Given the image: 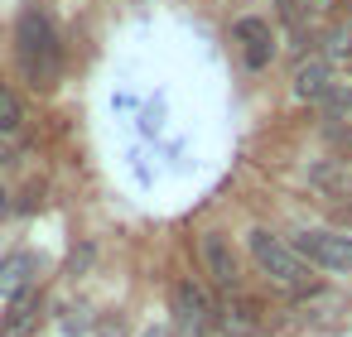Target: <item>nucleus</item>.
<instances>
[{
    "instance_id": "obj_1",
    "label": "nucleus",
    "mask_w": 352,
    "mask_h": 337,
    "mask_svg": "<svg viewBox=\"0 0 352 337\" xmlns=\"http://www.w3.org/2000/svg\"><path fill=\"white\" fill-rule=\"evenodd\" d=\"M15 58H20V73L34 92H49L63 73V44H58V30L44 10H25L20 25H15Z\"/></svg>"
},
{
    "instance_id": "obj_2",
    "label": "nucleus",
    "mask_w": 352,
    "mask_h": 337,
    "mask_svg": "<svg viewBox=\"0 0 352 337\" xmlns=\"http://www.w3.org/2000/svg\"><path fill=\"white\" fill-rule=\"evenodd\" d=\"M251 260H256L275 284H285V289H309V260H304L289 241H280V236H270V231H251Z\"/></svg>"
},
{
    "instance_id": "obj_3",
    "label": "nucleus",
    "mask_w": 352,
    "mask_h": 337,
    "mask_svg": "<svg viewBox=\"0 0 352 337\" xmlns=\"http://www.w3.org/2000/svg\"><path fill=\"white\" fill-rule=\"evenodd\" d=\"M294 251L318 270H333V275L352 270V236H342V231H299Z\"/></svg>"
},
{
    "instance_id": "obj_4",
    "label": "nucleus",
    "mask_w": 352,
    "mask_h": 337,
    "mask_svg": "<svg viewBox=\"0 0 352 337\" xmlns=\"http://www.w3.org/2000/svg\"><path fill=\"white\" fill-rule=\"evenodd\" d=\"M174 327H179V337H203L212 327V299L193 279H184L174 289Z\"/></svg>"
},
{
    "instance_id": "obj_5",
    "label": "nucleus",
    "mask_w": 352,
    "mask_h": 337,
    "mask_svg": "<svg viewBox=\"0 0 352 337\" xmlns=\"http://www.w3.org/2000/svg\"><path fill=\"white\" fill-rule=\"evenodd\" d=\"M212 323H217L227 337H256V332L265 327L261 303H256V299H241V294H227L222 303H212Z\"/></svg>"
},
{
    "instance_id": "obj_6",
    "label": "nucleus",
    "mask_w": 352,
    "mask_h": 337,
    "mask_svg": "<svg viewBox=\"0 0 352 337\" xmlns=\"http://www.w3.org/2000/svg\"><path fill=\"white\" fill-rule=\"evenodd\" d=\"M236 44H241L246 68H265L275 58V34L265 20H236Z\"/></svg>"
},
{
    "instance_id": "obj_7",
    "label": "nucleus",
    "mask_w": 352,
    "mask_h": 337,
    "mask_svg": "<svg viewBox=\"0 0 352 337\" xmlns=\"http://www.w3.org/2000/svg\"><path fill=\"white\" fill-rule=\"evenodd\" d=\"M203 265H208V275H212L227 294L236 289V255H232L227 236H217V231H208V236H203Z\"/></svg>"
},
{
    "instance_id": "obj_8",
    "label": "nucleus",
    "mask_w": 352,
    "mask_h": 337,
    "mask_svg": "<svg viewBox=\"0 0 352 337\" xmlns=\"http://www.w3.org/2000/svg\"><path fill=\"white\" fill-rule=\"evenodd\" d=\"M34 323H39V294L34 289H25V294H15L10 299V308L0 313V337H30L34 332Z\"/></svg>"
},
{
    "instance_id": "obj_9",
    "label": "nucleus",
    "mask_w": 352,
    "mask_h": 337,
    "mask_svg": "<svg viewBox=\"0 0 352 337\" xmlns=\"http://www.w3.org/2000/svg\"><path fill=\"white\" fill-rule=\"evenodd\" d=\"M34 275H39V260H34L30 251H20V255H10L6 265H0V294H6V299H15V294H25V289L34 284Z\"/></svg>"
},
{
    "instance_id": "obj_10",
    "label": "nucleus",
    "mask_w": 352,
    "mask_h": 337,
    "mask_svg": "<svg viewBox=\"0 0 352 337\" xmlns=\"http://www.w3.org/2000/svg\"><path fill=\"white\" fill-rule=\"evenodd\" d=\"M328 92V63L323 58H309V63H299V73H294V97H304V102H318Z\"/></svg>"
},
{
    "instance_id": "obj_11",
    "label": "nucleus",
    "mask_w": 352,
    "mask_h": 337,
    "mask_svg": "<svg viewBox=\"0 0 352 337\" xmlns=\"http://www.w3.org/2000/svg\"><path fill=\"white\" fill-rule=\"evenodd\" d=\"M318 102H323L328 116H347V111H352V87H347V82H328V92H323Z\"/></svg>"
},
{
    "instance_id": "obj_12",
    "label": "nucleus",
    "mask_w": 352,
    "mask_h": 337,
    "mask_svg": "<svg viewBox=\"0 0 352 337\" xmlns=\"http://www.w3.org/2000/svg\"><path fill=\"white\" fill-rule=\"evenodd\" d=\"M20 121H25V111H20V102H15V92L0 82V130H20Z\"/></svg>"
},
{
    "instance_id": "obj_13",
    "label": "nucleus",
    "mask_w": 352,
    "mask_h": 337,
    "mask_svg": "<svg viewBox=\"0 0 352 337\" xmlns=\"http://www.w3.org/2000/svg\"><path fill=\"white\" fill-rule=\"evenodd\" d=\"M333 145L347 150V159H352V130H333Z\"/></svg>"
},
{
    "instance_id": "obj_14",
    "label": "nucleus",
    "mask_w": 352,
    "mask_h": 337,
    "mask_svg": "<svg viewBox=\"0 0 352 337\" xmlns=\"http://www.w3.org/2000/svg\"><path fill=\"white\" fill-rule=\"evenodd\" d=\"M299 5H309V10H328L333 0H299Z\"/></svg>"
},
{
    "instance_id": "obj_15",
    "label": "nucleus",
    "mask_w": 352,
    "mask_h": 337,
    "mask_svg": "<svg viewBox=\"0 0 352 337\" xmlns=\"http://www.w3.org/2000/svg\"><path fill=\"white\" fill-rule=\"evenodd\" d=\"M0 212H6V193H0Z\"/></svg>"
}]
</instances>
